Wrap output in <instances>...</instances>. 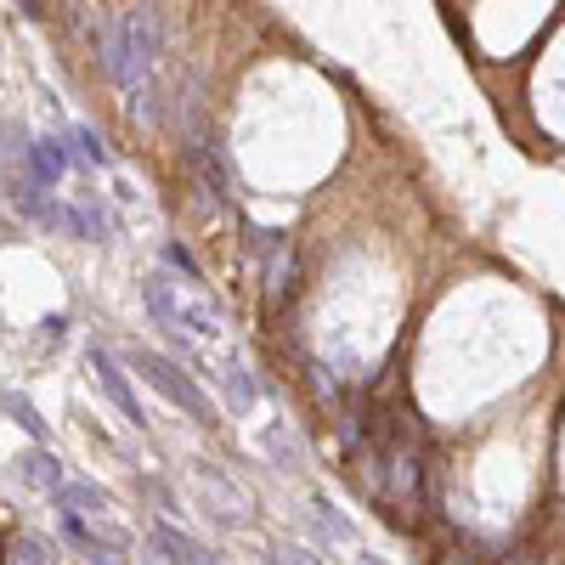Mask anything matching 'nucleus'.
<instances>
[{
    "mask_svg": "<svg viewBox=\"0 0 565 565\" xmlns=\"http://www.w3.org/2000/svg\"><path fill=\"white\" fill-rule=\"evenodd\" d=\"M159 45H164V18L153 12V7H125V12H114L108 23H103V34H97V52H103V68L114 74V85L119 90H130L136 97V114H153V85H148V74H153V63H159Z\"/></svg>",
    "mask_w": 565,
    "mask_h": 565,
    "instance_id": "f257e3e1",
    "label": "nucleus"
},
{
    "mask_svg": "<svg viewBox=\"0 0 565 565\" xmlns=\"http://www.w3.org/2000/svg\"><path fill=\"white\" fill-rule=\"evenodd\" d=\"M141 300H148V311H153L164 328H175V334H199V340H215V334H221L215 306L193 289V282H175V277L153 271L148 282H141Z\"/></svg>",
    "mask_w": 565,
    "mask_h": 565,
    "instance_id": "f03ea898",
    "label": "nucleus"
},
{
    "mask_svg": "<svg viewBox=\"0 0 565 565\" xmlns=\"http://www.w3.org/2000/svg\"><path fill=\"white\" fill-rule=\"evenodd\" d=\"M136 373H141V380H148L170 407L193 413V418L204 424V430H215V402L199 391V380H193V373H186L181 362H170L164 351H136Z\"/></svg>",
    "mask_w": 565,
    "mask_h": 565,
    "instance_id": "7ed1b4c3",
    "label": "nucleus"
},
{
    "mask_svg": "<svg viewBox=\"0 0 565 565\" xmlns=\"http://www.w3.org/2000/svg\"><path fill=\"white\" fill-rule=\"evenodd\" d=\"M90 373H97V385H103V396L136 424V430H141V424H148V413H141V402H136V391H130V380H125V373H119V362L103 351V345H90Z\"/></svg>",
    "mask_w": 565,
    "mask_h": 565,
    "instance_id": "20e7f679",
    "label": "nucleus"
},
{
    "mask_svg": "<svg viewBox=\"0 0 565 565\" xmlns=\"http://www.w3.org/2000/svg\"><path fill=\"white\" fill-rule=\"evenodd\" d=\"M23 164H29L34 186H57V181L68 175V141H63V136H34L29 153H23Z\"/></svg>",
    "mask_w": 565,
    "mask_h": 565,
    "instance_id": "39448f33",
    "label": "nucleus"
},
{
    "mask_svg": "<svg viewBox=\"0 0 565 565\" xmlns=\"http://www.w3.org/2000/svg\"><path fill=\"white\" fill-rule=\"evenodd\" d=\"M148 537H153V548H159L170 565H215V559H210V548H204L199 537L175 532L170 521H153V532H148Z\"/></svg>",
    "mask_w": 565,
    "mask_h": 565,
    "instance_id": "423d86ee",
    "label": "nucleus"
},
{
    "mask_svg": "<svg viewBox=\"0 0 565 565\" xmlns=\"http://www.w3.org/2000/svg\"><path fill=\"white\" fill-rule=\"evenodd\" d=\"M385 498H391V503H418V452H413V447H391Z\"/></svg>",
    "mask_w": 565,
    "mask_h": 565,
    "instance_id": "0eeeda50",
    "label": "nucleus"
},
{
    "mask_svg": "<svg viewBox=\"0 0 565 565\" xmlns=\"http://www.w3.org/2000/svg\"><path fill=\"white\" fill-rule=\"evenodd\" d=\"M52 503H57V514H74V521H85V514H97V521H103L108 492H103L97 481H63V487L52 492Z\"/></svg>",
    "mask_w": 565,
    "mask_h": 565,
    "instance_id": "6e6552de",
    "label": "nucleus"
},
{
    "mask_svg": "<svg viewBox=\"0 0 565 565\" xmlns=\"http://www.w3.org/2000/svg\"><path fill=\"white\" fill-rule=\"evenodd\" d=\"M260 447H266V458H271L277 469H306V441H300L282 418H271L266 430H260Z\"/></svg>",
    "mask_w": 565,
    "mask_h": 565,
    "instance_id": "1a4fd4ad",
    "label": "nucleus"
},
{
    "mask_svg": "<svg viewBox=\"0 0 565 565\" xmlns=\"http://www.w3.org/2000/svg\"><path fill=\"white\" fill-rule=\"evenodd\" d=\"M18 476L29 481V487H40V492H57L68 476H63V458L57 452H45V447H29L23 458H18Z\"/></svg>",
    "mask_w": 565,
    "mask_h": 565,
    "instance_id": "9d476101",
    "label": "nucleus"
},
{
    "mask_svg": "<svg viewBox=\"0 0 565 565\" xmlns=\"http://www.w3.org/2000/svg\"><path fill=\"white\" fill-rule=\"evenodd\" d=\"M0 407H7V413L23 424V430H29V436L45 447V436H52V430H45V418L34 413V402H29V396H18V391H0Z\"/></svg>",
    "mask_w": 565,
    "mask_h": 565,
    "instance_id": "9b49d317",
    "label": "nucleus"
},
{
    "mask_svg": "<svg viewBox=\"0 0 565 565\" xmlns=\"http://www.w3.org/2000/svg\"><path fill=\"white\" fill-rule=\"evenodd\" d=\"M226 402L238 407V413H249V407H255V380H249V367H244L238 356L226 362Z\"/></svg>",
    "mask_w": 565,
    "mask_h": 565,
    "instance_id": "f8f14e48",
    "label": "nucleus"
},
{
    "mask_svg": "<svg viewBox=\"0 0 565 565\" xmlns=\"http://www.w3.org/2000/svg\"><path fill=\"white\" fill-rule=\"evenodd\" d=\"M204 481H210V492L221 498V514H226V521H244V492L232 487L221 469H210V463H204Z\"/></svg>",
    "mask_w": 565,
    "mask_h": 565,
    "instance_id": "ddd939ff",
    "label": "nucleus"
},
{
    "mask_svg": "<svg viewBox=\"0 0 565 565\" xmlns=\"http://www.w3.org/2000/svg\"><path fill=\"white\" fill-rule=\"evenodd\" d=\"M311 509H317V521H322V526H328V532H334V537H340V543H351V537H356V526H351V521H345V514H340V509H334V503H328V492H311Z\"/></svg>",
    "mask_w": 565,
    "mask_h": 565,
    "instance_id": "4468645a",
    "label": "nucleus"
},
{
    "mask_svg": "<svg viewBox=\"0 0 565 565\" xmlns=\"http://www.w3.org/2000/svg\"><path fill=\"white\" fill-rule=\"evenodd\" d=\"M7 559H12V565H52V548H45L40 537H18Z\"/></svg>",
    "mask_w": 565,
    "mask_h": 565,
    "instance_id": "2eb2a0df",
    "label": "nucleus"
},
{
    "mask_svg": "<svg viewBox=\"0 0 565 565\" xmlns=\"http://www.w3.org/2000/svg\"><path fill=\"white\" fill-rule=\"evenodd\" d=\"M74 141H79V148H85V159H90V164H103V170L114 164V153H108V141H103L97 130H90V125H79V130H74Z\"/></svg>",
    "mask_w": 565,
    "mask_h": 565,
    "instance_id": "dca6fc26",
    "label": "nucleus"
},
{
    "mask_svg": "<svg viewBox=\"0 0 565 565\" xmlns=\"http://www.w3.org/2000/svg\"><path fill=\"white\" fill-rule=\"evenodd\" d=\"M271 565H317V554H306L300 543H277L271 548Z\"/></svg>",
    "mask_w": 565,
    "mask_h": 565,
    "instance_id": "f3484780",
    "label": "nucleus"
},
{
    "mask_svg": "<svg viewBox=\"0 0 565 565\" xmlns=\"http://www.w3.org/2000/svg\"><path fill=\"white\" fill-rule=\"evenodd\" d=\"M0 141H12V148H18V141H23V130H18V125H0ZM0 159H7V148H0Z\"/></svg>",
    "mask_w": 565,
    "mask_h": 565,
    "instance_id": "a211bd4d",
    "label": "nucleus"
},
{
    "mask_svg": "<svg viewBox=\"0 0 565 565\" xmlns=\"http://www.w3.org/2000/svg\"><path fill=\"white\" fill-rule=\"evenodd\" d=\"M362 565H385V559H373V554H362Z\"/></svg>",
    "mask_w": 565,
    "mask_h": 565,
    "instance_id": "6ab92c4d",
    "label": "nucleus"
},
{
    "mask_svg": "<svg viewBox=\"0 0 565 565\" xmlns=\"http://www.w3.org/2000/svg\"><path fill=\"white\" fill-rule=\"evenodd\" d=\"M0 565H7V559H0Z\"/></svg>",
    "mask_w": 565,
    "mask_h": 565,
    "instance_id": "aec40b11",
    "label": "nucleus"
}]
</instances>
